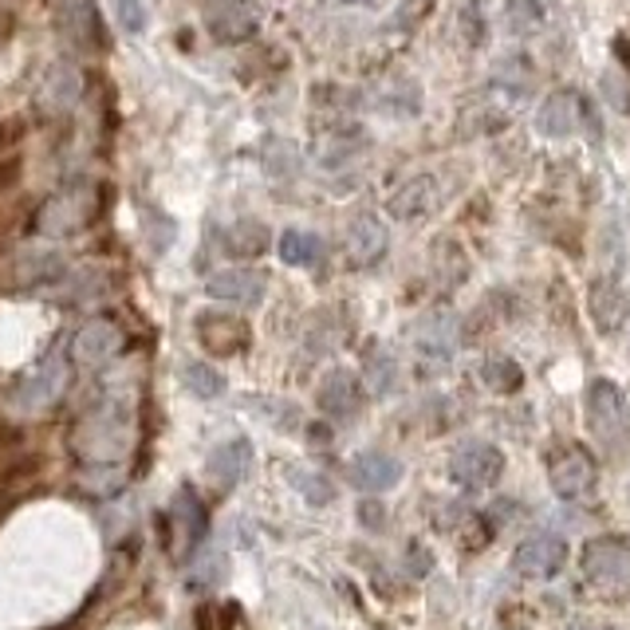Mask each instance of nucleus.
<instances>
[{"label": "nucleus", "instance_id": "26", "mask_svg": "<svg viewBox=\"0 0 630 630\" xmlns=\"http://www.w3.org/2000/svg\"><path fill=\"white\" fill-rule=\"evenodd\" d=\"M418 347H422L426 355L445 359V355L453 351V319L450 315H430V319H422V327H418Z\"/></svg>", "mask_w": 630, "mask_h": 630}, {"label": "nucleus", "instance_id": "17", "mask_svg": "<svg viewBox=\"0 0 630 630\" xmlns=\"http://www.w3.org/2000/svg\"><path fill=\"white\" fill-rule=\"evenodd\" d=\"M579 115H584V99L576 91H556L540 103V115H536V126H540L548 138H571L579 126Z\"/></svg>", "mask_w": 630, "mask_h": 630}, {"label": "nucleus", "instance_id": "12", "mask_svg": "<svg viewBox=\"0 0 630 630\" xmlns=\"http://www.w3.org/2000/svg\"><path fill=\"white\" fill-rule=\"evenodd\" d=\"M198 339L209 355L217 359H233L241 355L244 347L252 343V332L244 324L241 315H229V312H201L198 315Z\"/></svg>", "mask_w": 630, "mask_h": 630}, {"label": "nucleus", "instance_id": "5", "mask_svg": "<svg viewBox=\"0 0 630 630\" xmlns=\"http://www.w3.org/2000/svg\"><path fill=\"white\" fill-rule=\"evenodd\" d=\"M579 567H584V576L599 591H630V544L619 540V536H595V540H587Z\"/></svg>", "mask_w": 630, "mask_h": 630}, {"label": "nucleus", "instance_id": "8", "mask_svg": "<svg viewBox=\"0 0 630 630\" xmlns=\"http://www.w3.org/2000/svg\"><path fill=\"white\" fill-rule=\"evenodd\" d=\"M123 351H126V332L115 324V319H107V315L87 319L72 339V359L87 370L111 367Z\"/></svg>", "mask_w": 630, "mask_h": 630}, {"label": "nucleus", "instance_id": "31", "mask_svg": "<svg viewBox=\"0 0 630 630\" xmlns=\"http://www.w3.org/2000/svg\"><path fill=\"white\" fill-rule=\"evenodd\" d=\"M288 481L307 496L312 504H327L335 496V485L324 477V473H307V469H288Z\"/></svg>", "mask_w": 630, "mask_h": 630}, {"label": "nucleus", "instance_id": "33", "mask_svg": "<svg viewBox=\"0 0 630 630\" xmlns=\"http://www.w3.org/2000/svg\"><path fill=\"white\" fill-rule=\"evenodd\" d=\"M398 378V367L390 355H375V359L367 363V387L375 390V395H387L390 387H395Z\"/></svg>", "mask_w": 630, "mask_h": 630}, {"label": "nucleus", "instance_id": "23", "mask_svg": "<svg viewBox=\"0 0 630 630\" xmlns=\"http://www.w3.org/2000/svg\"><path fill=\"white\" fill-rule=\"evenodd\" d=\"M276 249H280V261L292 264V269H312V264H319V256H324V241L315 233H307V229H284Z\"/></svg>", "mask_w": 630, "mask_h": 630}, {"label": "nucleus", "instance_id": "25", "mask_svg": "<svg viewBox=\"0 0 630 630\" xmlns=\"http://www.w3.org/2000/svg\"><path fill=\"white\" fill-rule=\"evenodd\" d=\"M44 465H48V458L44 453H24V458H12L9 465L0 469V501L9 493H24L32 481L44 473Z\"/></svg>", "mask_w": 630, "mask_h": 630}, {"label": "nucleus", "instance_id": "3", "mask_svg": "<svg viewBox=\"0 0 630 630\" xmlns=\"http://www.w3.org/2000/svg\"><path fill=\"white\" fill-rule=\"evenodd\" d=\"M587 430L607 453H622L630 445V410L622 390L611 378H595L587 387Z\"/></svg>", "mask_w": 630, "mask_h": 630}, {"label": "nucleus", "instance_id": "35", "mask_svg": "<svg viewBox=\"0 0 630 630\" xmlns=\"http://www.w3.org/2000/svg\"><path fill=\"white\" fill-rule=\"evenodd\" d=\"M426 4H430V0H406L402 12H398V17L390 20V24H395V28H414L418 20L426 17Z\"/></svg>", "mask_w": 630, "mask_h": 630}, {"label": "nucleus", "instance_id": "28", "mask_svg": "<svg viewBox=\"0 0 630 630\" xmlns=\"http://www.w3.org/2000/svg\"><path fill=\"white\" fill-rule=\"evenodd\" d=\"M504 24L513 36H528L544 24V4L540 0H504Z\"/></svg>", "mask_w": 630, "mask_h": 630}, {"label": "nucleus", "instance_id": "19", "mask_svg": "<svg viewBox=\"0 0 630 630\" xmlns=\"http://www.w3.org/2000/svg\"><path fill=\"white\" fill-rule=\"evenodd\" d=\"M249 465H252V445L244 438L225 441V445H217L209 453V477H213L217 489H237L244 481V473H249Z\"/></svg>", "mask_w": 630, "mask_h": 630}, {"label": "nucleus", "instance_id": "34", "mask_svg": "<svg viewBox=\"0 0 630 630\" xmlns=\"http://www.w3.org/2000/svg\"><path fill=\"white\" fill-rule=\"evenodd\" d=\"M221 576H225V559H221V552H201L189 579H193V584H217Z\"/></svg>", "mask_w": 630, "mask_h": 630}, {"label": "nucleus", "instance_id": "21", "mask_svg": "<svg viewBox=\"0 0 630 630\" xmlns=\"http://www.w3.org/2000/svg\"><path fill=\"white\" fill-rule=\"evenodd\" d=\"M387 229H382V221L370 213L355 217L351 229H347V252H351L355 264H375L382 261V252H387Z\"/></svg>", "mask_w": 630, "mask_h": 630}, {"label": "nucleus", "instance_id": "18", "mask_svg": "<svg viewBox=\"0 0 630 630\" xmlns=\"http://www.w3.org/2000/svg\"><path fill=\"white\" fill-rule=\"evenodd\" d=\"M363 402V390H359V378L351 370H332L324 375L319 382V410L327 418H351Z\"/></svg>", "mask_w": 630, "mask_h": 630}, {"label": "nucleus", "instance_id": "39", "mask_svg": "<svg viewBox=\"0 0 630 630\" xmlns=\"http://www.w3.org/2000/svg\"><path fill=\"white\" fill-rule=\"evenodd\" d=\"M359 516H363V521H370L367 528H382V521H387V516H382V508H378L375 501H363L359 504Z\"/></svg>", "mask_w": 630, "mask_h": 630}, {"label": "nucleus", "instance_id": "6", "mask_svg": "<svg viewBox=\"0 0 630 630\" xmlns=\"http://www.w3.org/2000/svg\"><path fill=\"white\" fill-rule=\"evenodd\" d=\"M67 272V261L63 252L44 249V244H28V249H17L0 269V284L12 292H32L44 288V284H55V280Z\"/></svg>", "mask_w": 630, "mask_h": 630}, {"label": "nucleus", "instance_id": "24", "mask_svg": "<svg viewBox=\"0 0 630 630\" xmlns=\"http://www.w3.org/2000/svg\"><path fill=\"white\" fill-rule=\"evenodd\" d=\"M269 225L264 221H252V217H241V221H233V225L225 229V249L233 252V256H261L264 249H269Z\"/></svg>", "mask_w": 630, "mask_h": 630}, {"label": "nucleus", "instance_id": "41", "mask_svg": "<svg viewBox=\"0 0 630 630\" xmlns=\"http://www.w3.org/2000/svg\"><path fill=\"white\" fill-rule=\"evenodd\" d=\"M513 630H524V627H513Z\"/></svg>", "mask_w": 630, "mask_h": 630}, {"label": "nucleus", "instance_id": "14", "mask_svg": "<svg viewBox=\"0 0 630 630\" xmlns=\"http://www.w3.org/2000/svg\"><path fill=\"white\" fill-rule=\"evenodd\" d=\"M80 99H83V72L75 63H55L52 72L44 75V83H40V95H36L40 115L48 118L72 115Z\"/></svg>", "mask_w": 630, "mask_h": 630}, {"label": "nucleus", "instance_id": "9", "mask_svg": "<svg viewBox=\"0 0 630 630\" xmlns=\"http://www.w3.org/2000/svg\"><path fill=\"white\" fill-rule=\"evenodd\" d=\"M548 481L559 501H579V496L591 493L595 481H599V465H595V458L584 445H564L559 453H552Z\"/></svg>", "mask_w": 630, "mask_h": 630}, {"label": "nucleus", "instance_id": "29", "mask_svg": "<svg viewBox=\"0 0 630 630\" xmlns=\"http://www.w3.org/2000/svg\"><path fill=\"white\" fill-rule=\"evenodd\" d=\"M181 382H186L198 398H217L225 390V378L217 375L209 363H186V367H181Z\"/></svg>", "mask_w": 630, "mask_h": 630}, {"label": "nucleus", "instance_id": "4", "mask_svg": "<svg viewBox=\"0 0 630 630\" xmlns=\"http://www.w3.org/2000/svg\"><path fill=\"white\" fill-rule=\"evenodd\" d=\"M67 387H72V359H67L60 347H52V351L17 382L12 402H17V410H24V414H48L52 406L63 402Z\"/></svg>", "mask_w": 630, "mask_h": 630}, {"label": "nucleus", "instance_id": "13", "mask_svg": "<svg viewBox=\"0 0 630 630\" xmlns=\"http://www.w3.org/2000/svg\"><path fill=\"white\" fill-rule=\"evenodd\" d=\"M206 524H209V516H206V504L198 501V493H189V489H181L178 496H174V504H170V548H174V556L178 559H186L189 552L198 548L201 544V536H206Z\"/></svg>", "mask_w": 630, "mask_h": 630}, {"label": "nucleus", "instance_id": "22", "mask_svg": "<svg viewBox=\"0 0 630 630\" xmlns=\"http://www.w3.org/2000/svg\"><path fill=\"white\" fill-rule=\"evenodd\" d=\"M433 201H438L433 178H410L406 186L395 189V198L387 201V209H390V217H398V221H418V217L430 213Z\"/></svg>", "mask_w": 630, "mask_h": 630}, {"label": "nucleus", "instance_id": "32", "mask_svg": "<svg viewBox=\"0 0 630 630\" xmlns=\"http://www.w3.org/2000/svg\"><path fill=\"white\" fill-rule=\"evenodd\" d=\"M115 17L123 32H143L146 20H150V0H115Z\"/></svg>", "mask_w": 630, "mask_h": 630}, {"label": "nucleus", "instance_id": "1", "mask_svg": "<svg viewBox=\"0 0 630 630\" xmlns=\"http://www.w3.org/2000/svg\"><path fill=\"white\" fill-rule=\"evenodd\" d=\"M130 410L123 402H99L75 422L72 453L80 465H118L130 453Z\"/></svg>", "mask_w": 630, "mask_h": 630}, {"label": "nucleus", "instance_id": "20", "mask_svg": "<svg viewBox=\"0 0 630 630\" xmlns=\"http://www.w3.org/2000/svg\"><path fill=\"white\" fill-rule=\"evenodd\" d=\"M398 477H402V465L387 453H359L351 461V481L363 493H387L390 485H398Z\"/></svg>", "mask_w": 630, "mask_h": 630}, {"label": "nucleus", "instance_id": "40", "mask_svg": "<svg viewBox=\"0 0 630 630\" xmlns=\"http://www.w3.org/2000/svg\"><path fill=\"white\" fill-rule=\"evenodd\" d=\"M615 55H622V63L630 67V40H627V36L615 40Z\"/></svg>", "mask_w": 630, "mask_h": 630}, {"label": "nucleus", "instance_id": "37", "mask_svg": "<svg viewBox=\"0 0 630 630\" xmlns=\"http://www.w3.org/2000/svg\"><path fill=\"white\" fill-rule=\"evenodd\" d=\"M17 181H20V162L17 158H4V162H0V198H4L9 189H17Z\"/></svg>", "mask_w": 630, "mask_h": 630}, {"label": "nucleus", "instance_id": "16", "mask_svg": "<svg viewBox=\"0 0 630 630\" xmlns=\"http://www.w3.org/2000/svg\"><path fill=\"white\" fill-rule=\"evenodd\" d=\"M206 28L209 36L221 40V44H241L256 32V12L244 0H209Z\"/></svg>", "mask_w": 630, "mask_h": 630}, {"label": "nucleus", "instance_id": "15", "mask_svg": "<svg viewBox=\"0 0 630 630\" xmlns=\"http://www.w3.org/2000/svg\"><path fill=\"white\" fill-rule=\"evenodd\" d=\"M206 292L221 304H241V307H256L269 292V276L256 269H221L206 280Z\"/></svg>", "mask_w": 630, "mask_h": 630}, {"label": "nucleus", "instance_id": "38", "mask_svg": "<svg viewBox=\"0 0 630 630\" xmlns=\"http://www.w3.org/2000/svg\"><path fill=\"white\" fill-rule=\"evenodd\" d=\"M99 599V595H95ZM95 599H87V607H83L80 615H72L67 622H60V627H48V630H87V622H91V607H95Z\"/></svg>", "mask_w": 630, "mask_h": 630}, {"label": "nucleus", "instance_id": "11", "mask_svg": "<svg viewBox=\"0 0 630 630\" xmlns=\"http://www.w3.org/2000/svg\"><path fill=\"white\" fill-rule=\"evenodd\" d=\"M567 564V544L548 532H536L528 540L516 544L513 552V571L524 579H552L556 571H564Z\"/></svg>", "mask_w": 630, "mask_h": 630}, {"label": "nucleus", "instance_id": "36", "mask_svg": "<svg viewBox=\"0 0 630 630\" xmlns=\"http://www.w3.org/2000/svg\"><path fill=\"white\" fill-rule=\"evenodd\" d=\"M20 445H24V430L12 422H0V458H9V453H17Z\"/></svg>", "mask_w": 630, "mask_h": 630}, {"label": "nucleus", "instance_id": "30", "mask_svg": "<svg viewBox=\"0 0 630 630\" xmlns=\"http://www.w3.org/2000/svg\"><path fill=\"white\" fill-rule=\"evenodd\" d=\"M485 382L493 390H504V395H513V390H521V382H524V370L516 367L513 359H489L485 363Z\"/></svg>", "mask_w": 630, "mask_h": 630}, {"label": "nucleus", "instance_id": "27", "mask_svg": "<svg viewBox=\"0 0 630 630\" xmlns=\"http://www.w3.org/2000/svg\"><path fill=\"white\" fill-rule=\"evenodd\" d=\"M126 481V469L123 465H83L80 473V489L91 496H115Z\"/></svg>", "mask_w": 630, "mask_h": 630}, {"label": "nucleus", "instance_id": "2", "mask_svg": "<svg viewBox=\"0 0 630 630\" xmlns=\"http://www.w3.org/2000/svg\"><path fill=\"white\" fill-rule=\"evenodd\" d=\"M103 213V186L95 181H72L63 186L60 193L44 201L32 217L40 237H52V241H67V237L87 233Z\"/></svg>", "mask_w": 630, "mask_h": 630}, {"label": "nucleus", "instance_id": "10", "mask_svg": "<svg viewBox=\"0 0 630 630\" xmlns=\"http://www.w3.org/2000/svg\"><path fill=\"white\" fill-rule=\"evenodd\" d=\"M450 473L461 489H493L504 473V453L489 441H465L450 461Z\"/></svg>", "mask_w": 630, "mask_h": 630}, {"label": "nucleus", "instance_id": "7", "mask_svg": "<svg viewBox=\"0 0 630 630\" xmlns=\"http://www.w3.org/2000/svg\"><path fill=\"white\" fill-rule=\"evenodd\" d=\"M55 32L72 52L95 55L107 48V24L95 0H60L55 9Z\"/></svg>", "mask_w": 630, "mask_h": 630}]
</instances>
